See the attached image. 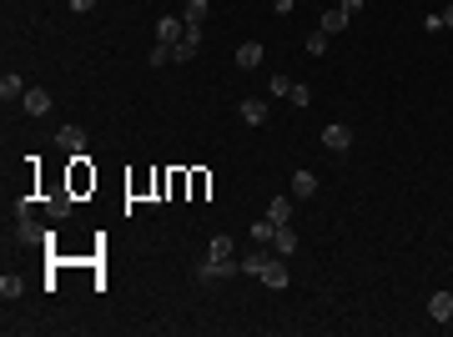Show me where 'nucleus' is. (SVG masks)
Instances as JSON below:
<instances>
[{
	"instance_id": "21",
	"label": "nucleus",
	"mask_w": 453,
	"mask_h": 337,
	"mask_svg": "<svg viewBox=\"0 0 453 337\" xmlns=\"http://www.w3.org/2000/svg\"><path fill=\"white\" fill-rule=\"evenodd\" d=\"M327 40H332V35H327V31H322V26H317V31H312V35H307V50H312V55H322V50H327Z\"/></svg>"
},
{
	"instance_id": "23",
	"label": "nucleus",
	"mask_w": 453,
	"mask_h": 337,
	"mask_svg": "<svg viewBox=\"0 0 453 337\" xmlns=\"http://www.w3.org/2000/svg\"><path fill=\"white\" fill-rule=\"evenodd\" d=\"M146 61H151V66H166V61H172V45H151Z\"/></svg>"
},
{
	"instance_id": "10",
	"label": "nucleus",
	"mask_w": 453,
	"mask_h": 337,
	"mask_svg": "<svg viewBox=\"0 0 453 337\" xmlns=\"http://www.w3.org/2000/svg\"><path fill=\"white\" fill-rule=\"evenodd\" d=\"M262 55H267L262 40H247V45H237V66H242V71H257V66H262Z\"/></svg>"
},
{
	"instance_id": "1",
	"label": "nucleus",
	"mask_w": 453,
	"mask_h": 337,
	"mask_svg": "<svg viewBox=\"0 0 453 337\" xmlns=\"http://www.w3.org/2000/svg\"><path fill=\"white\" fill-rule=\"evenodd\" d=\"M232 272H242L237 242H232V237H212V252H207V262H202V282H226Z\"/></svg>"
},
{
	"instance_id": "26",
	"label": "nucleus",
	"mask_w": 453,
	"mask_h": 337,
	"mask_svg": "<svg viewBox=\"0 0 453 337\" xmlns=\"http://www.w3.org/2000/svg\"><path fill=\"white\" fill-rule=\"evenodd\" d=\"M66 6H71L76 16H86V11H96V0H66Z\"/></svg>"
},
{
	"instance_id": "2",
	"label": "nucleus",
	"mask_w": 453,
	"mask_h": 337,
	"mask_svg": "<svg viewBox=\"0 0 453 337\" xmlns=\"http://www.w3.org/2000/svg\"><path fill=\"white\" fill-rule=\"evenodd\" d=\"M322 146H327V151H348V146H353V126H348V121H327V126H322Z\"/></svg>"
},
{
	"instance_id": "28",
	"label": "nucleus",
	"mask_w": 453,
	"mask_h": 337,
	"mask_svg": "<svg viewBox=\"0 0 453 337\" xmlns=\"http://www.w3.org/2000/svg\"><path fill=\"white\" fill-rule=\"evenodd\" d=\"M443 26H453V6H448V11H443Z\"/></svg>"
},
{
	"instance_id": "22",
	"label": "nucleus",
	"mask_w": 453,
	"mask_h": 337,
	"mask_svg": "<svg viewBox=\"0 0 453 337\" xmlns=\"http://www.w3.org/2000/svg\"><path fill=\"white\" fill-rule=\"evenodd\" d=\"M288 101H293V106H312V91H307L302 81H293V91H288Z\"/></svg>"
},
{
	"instance_id": "16",
	"label": "nucleus",
	"mask_w": 453,
	"mask_h": 337,
	"mask_svg": "<svg viewBox=\"0 0 453 337\" xmlns=\"http://www.w3.org/2000/svg\"><path fill=\"white\" fill-rule=\"evenodd\" d=\"M312 192H317V177H312V172H293V197H302V201H307Z\"/></svg>"
},
{
	"instance_id": "13",
	"label": "nucleus",
	"mask_w": 453,
	"mask_h": 337,
	"mask_svg": "<svg viewBox=\"0 0 453 337\" xmlns=\"http://www.w3.org/2000/svg\"><path fill=\"white\" fill-rule=\"evenodd\" d=\"M272 252H277V257H293V252H298V232H293V221H288V227H277Z\"/></svg>"
},
{
	"instance_id": "4",
	"label": "nucleus",
	"mask_w": 453,
	"mask_h": 337,
	"mask_svg": "<svg viewBox=\"0 0 453 337\" xmlns=\"http://www.w3.org/2000/svg\"><path fill=\"white\" fill-rule=\"evenodd\" d=\"M182 35H187V21H182V16H161V21H156V40H161V45H177Z\"/></svg>"
},
{
	"instance_id": "14",
	"label": "nucleus",
	"mask_w": 453,
	"mask_h": 337,
	"mask_svg": "<svg viewBox=\"0 0 453 337\" xmlns=\"http://www.w3.org/2000/svg\"><path fill=\"white\" fill-rule=\"evenodd\" d=\"M267 216L277 221V227H288V221H293V197H272L267 201Z\"/></svg>"
},
{
	"instance_id": "27",
	"label": "nucleus",
	"mask_w": 453,
	"mask_h": 337,
	"mask_svg": "<svg viewBox=\"0 0 453 337\" xmlns=\"http://www.w3.org/2000/svg\"><path fill=\"white\" fill-rule=\"evenodd\" d=\"M337 6H343L348 16H358V11H363V0H337Z\"/></svg>"
},
{
	"instance_id": "25",
	"label": "nucleus",
	"mask_w": 453,
	"mask_h": 337,
	"mask_svg": "<svg viewBox=\"0 0 453 337\" xmlns=\"http://www.w3.org/2000/svg\"><path fill=\"white\" fill-rule=\"evenodd\" d=\"M423 31H428V35H438V31H448V26H443V11H438V16H428V21H423Z\"/></svg>"
},
{
	"instance_id": "9",
	"label": "nucleus",
	"mask_w": 453,
	"mask_h": 337,
	"mask_svg": "<svg viewBox=\"0 0 453 337\" xmlns=\"http://www.w3.org/2000/svg\"><path fill=\"white\" fill-rule=\"evenodd\" d=\"M348 21H353V16H348L343 6H327V11H322V31H327V35H343Z\"/></svg>"
},
{
	"instance_id": "3",
	"label": "nucleus",
	"mask_w": 453,
	"mask_h": 337,
	"mask_svg": "<svg viewBox=\"0 0 453 337\" xmlns=\"http://www.w3.org/2000/svg\"><path fill=\"white\" fill-rule=\"evenodd\" d=\"M288 282H293V272H288V257H272V262H267V272H262V287L282 292Z\"/></svg>"
},
{
	"instance_id": "8",
	"label": "nucleus",
	"mask_w": 453,
	"mask_h": 337,
	"mask_svg": "<svg viewBox=\"0 0 453 337\" xmlns=\"http://www.w3.org/2000/svg\"><path fill=\"white\" fill-rule=\"evenodd\" d=\"M428 317L433 322H453V292H433L428 297Z\"/></svg>"
},
{
	"instance_id": "15",
	"label": "nucleus",
	"mask_w": 453,
	"mask_h": 337,
	"mask_svg": "<svg viewBox=\"0 0 453 337\" xmlns=\"http://www.w3.org/2000/svg\"><path fill=\"white\" fill-rule=\"evenodd\" d=\"M26 292V277H16V272H6V277H0V297H6V302H16Z\"/></svg>"
},
{
	"instance_id": "19",
	"label": "nucleus",
	"mask_w": 453,
	"mask_h": 337,
	"mask_svg": "<svg viewBox=\"0 0 453 337\" xmlns=\"http://www.w3.org/2000/svg\"><path fill=\"white\" fill-rule=\"evenodd\" d=\"M21 242H45V227H36L31 216H21Z\"/></svg>"
},
{
	"instance_id": "24",
	"label": "nucleus",
	"mask_w": 453,
	"mask_h": 337,
	"mask_svg": "<svg viewBox=\"0 0 453 337\" xmlns=\"http://www.w3.org/2000/svg\"><path fill=\"white\" fill-rule=\"evenodd\" d=\"M267 91H272V96H288V91H293V81H288V76H272V86H267Z\"/></svg>"
},
{
	"instance_id": "6",
	"label": "nucleus",
	"mask_w": 453,
	"mask_h": 337,
	"mask_svg": "<svg viewBox=\"0 0 453 337\" xmlns=\"http://www.w3.org/2000/svg\"><path fill=\"white\" fill-rule=\"evenodd\" d=\"M55 146L71 151V156H86V131L81 126H61V131H55Z\"/></svg>"
},
{
	"instance_id": "11",
	"label": "nucleus",
	"mask_w": 453,
	"mask_h": 337,
	"mask_svg": "<svg viewBox=\"0 0 453 337\" xmlns=\"http://www.w3.org/2000/svg\"><path fill=\"white\" fill-rule=\"evenodd\" d=\"M26 91H31V86H26L16 71H6V76H0V101H6V106H11V101H21Z\"/></svg>"
},
{
	"instance_id": "5",
	"label": "nucleus",
	"mask_w": 453,
	"mask_h": 337,
	"mask_svg": "<svg viewBox=\"0 0 453 337\" xmlns=\"http://www.w3.org/2000/svg\"><path fill=\"white\" fill-rule=\"evenodd\" d=\"M21 106H26V116H50V91H40V86H31L26 96H21Z\"/></svg>"
},
{
	"instance_id": "7",
	"label": "nucleus",
	"mask_w": 453,
	"mask_h": 337,
	"mask_svg": "<svg viewBox=\"0 0 453 337\" xmlns=\"http://www.w3.org/2000/svg\"><path fill=\"white\" fill-rule=\"evenodd\" d=\"M237 111H242V121H247V126H267V101H262V96H247Z\"/></svg>"
},
{
	"instance_id": "20",
	"label": "nucleus",
	"mask_w": 453,
	"mask_h": 337,
	"mask_svg": "<svg viewBox=\"0 0 453 337\" xmlns=\"http://www.w3.org/2000/svg\"><path fill=\"white\" fill-rule=\"evenodd\" d=\"M45 211H50L55 221H61V216L71 211V197H66V192H61V197H50V201H45Z\"/></svg>"
},
{
	"instance_id": "12",
	"label": "nucleus",
	"mask_w": 453,
	"mask_h": 337,
	"mask_svg": "<svg viewBox=\"0 0 453 337\" xmlns=\"http://www.w3.org/2000/svg\"><path fill=\"white\" fill-rule=\"evenodd\" d=\"M267 262H272V257H267L262 247H252V252L242 257V277H257V282H262V272H267Z\"/></svg>"
},
{
	"instance_id": "18",
	"label": "nucleus",
	"mask_w": 453,
	"mask_h": 337,
	"mask_svg": "<svg viewBox=\"0 0 453 337\" xmlns=\"http://www.w3.org/2000/svg\"><path fill=\"white\" fill-rule=\"evenodd\" d=\"M207 11H212V0H187V16H182V21H187V26H202Z\"/></svg>"
},
{
	"instance_id": "17",
	"label": "nucleus",
	"mask_w": 453,
	"mask_h": 337,
	"mask_svg": "<svg viewBox=\"0 0 453 337\" xmlns=\"http://www.w3.org/2000/svg\"><path fill=\"white\" fill-rule=\"evenodd\" d=\"M272 237H277V221H272V216L252 221V247H257V242H272Z\"/></svg>"
}]
</instances>
